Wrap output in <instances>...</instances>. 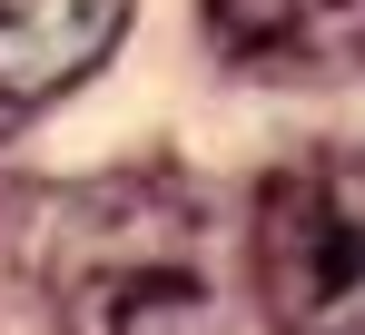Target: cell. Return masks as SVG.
Masks as SVG:
<instances>
[{
    "label": "cell",
    "mask_w": 365,
    "mask_h": 335,
    "mask_svg": "<svg viewBox=\"0 0 365 335\" xmlns=\"http://www.w3.org/2000/svg\"><path fill=\"white\" fill-rule=\"evenodd\" d=\"M50 335H227V227L187 168L79 177L40 237Z\"/></svg>",
    "instance_id": "1"
},
{
    "label": "cell",
    "mask_w": 365,
    "mask_h": 335,
    "mask_svg": "<svg viewBox=\"0 0 365 335\" xmlns=\"http://www.w3.org/2000/svg\"><path fill=\"white\" fill-rule=\"evenodd\" d=\"M247 286L267 335H365V148H297L257 177Z\"/></svg>",
    "instance_id": "2"
},
{
    "label": "cell",
    "mask_w": 365,
    "mask_h": 335,
    "mask_svg": "<svg viewBox=\"0 0 365 335\" xmlns=\"http://www.w3.org/2000/svg\"><path fill=\"white\" fill-rule=\"evenodd\" d=\"M217 59L247 79H356L365 69V0H197Z\"/></svg>",
    "instance_id": "3"
},
{
    "label": "cell",
    "mask_w": 365,
    "mask_h": 335,
    "mask_svg": "<svg viewBox=\"0 0 365 335\" xmlns=\"http://www.w3.org/2000/svg\"><path fill=\"white\" fill-rule=\"evenodd\" d=\"M138 0H0V109H50L109 69Z\"/></svg>",
    "instance_id": "4"
}]
</instances>
